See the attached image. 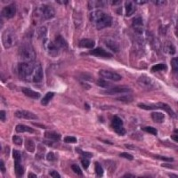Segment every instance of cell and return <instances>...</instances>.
Segmentation results:
<instances>
[{
	"label": "cell",
	"instance_id": "cell-15",
	"mask_svg": "<svg viewBox=\"0 0 178 178\" xmlns=\"http://www.w3.org/2000/svg\"><path fill=\"white\" fill-rule=\"evenodd\" d=\"M14 171L17 177H23L25 172L24 166L22 164V158L14 159Z\"/></svg>",
	"mask_w": 178,
	"mask_h": 178
},
{
	"label": "cell",
	"instance_id": "cell-53",
	"mask_svg": "<svg viewBox=\"0 0 178 178\" xmlns=\"http://www.w3.org/2000/svg\"><path fill=\"white\" fill-rule=\"evenodd\" d=\"M153 3H155L156 5H161V4H165L166 1H152Z\"/></svg>",
	"mask_w": 178,
	"mask_h": 178
},
{
	"label": "cell",
	"instance_id": "cell-18",
	"mask_svg": "<svg viewBox=\"0 0 178 178\" xmlns=\"http://www.w3.org/2000/svg\"><path fill=\"white\" fill-rule=\"evenodd\" d=\"M95 46V40L90 39V38H83L78 42V46L82 48H88L92 49L93 46Z\"/></svg>",
	"mask_w": 178,
	"mask_h": 178
},
{
	"label": "cell",
	"instance_id": "cell-60",
	"mask_svg": "<svg viewBox=\"0 0 178 178\" xmlns=\"http://www.w3.org/2000/svg\"><path fill=\"white\" fill-rule=\"evenodd\" d=\"M111 3H113L112 5H117L118 3H121V1H112Z\"/></svg>",
	"mask_w": 178,
	"mask_h": 178
},
{
	"label": "cell",
	"instance_id": "cell-41",
	"mask_svg": "<svg viewBox=\"0 0 178 178\" xmlns=\"http://www.w3.org/2000/svg\"><path fill=\"white\" fill-rule=\"evenodd\" d=\"M64 142L66 143H76L78 142V140L74 136H66L64 138Z\"/></svg>",
	"mask_w": 178,
	"mask_h": 178
},
{
	"label": "cell",
	"instance_id": "cell-33",
	"mask_svg": "<svg viewBox=\"0 0 178 178\" xmlns=\"http://www.w3.org/2000/svg\"><path fill=\"white\" fill-rule=\"evenodd\" d=\"M45 151H46V149L43 147V145H38V154L36 155V158L39 160H43L45 157Z\"/></svg>",
	"mask_w": 178,
	"mask_h": 178
},
{
	"label": "cell",
	"instance_id": "cell-26",
	"mask_svg": "<svg viewBox=\"0 0 178 178\" xmlns=\"http://www.w3.org/2000/svg\"><path fill=\"white\" fill-rule=\"evenodd\" d=\"M25 148L29 152L33 153L35 151V149H36V145H35L34 141L30 138H27L25 140Z\"/></svg>",
	"mask_w": 178,
	"mask_h": 178
},
{
	"label": "cell",
	"instance_id": "cell-29",
	"mask_svg": "<svg viewBox=\"0 0 178 178\" xmlns=\"http://www.w3.org/2000/svg\"><path fill=\"white\" fill-rule=\"evenodd\" d=\"M96 83H97V85H98L99 87H102V88H105V89H108V88H110V87H113L112 84H110V82H108V81H106V80H104L103 78L98 79Z\"/></svg>",
	"mask_w": 178,
	"mask_h": 178
},
{
	"label": "cell",
	"instance_id": "cell-36",
	"mask_svg": "<svg viewBox=\"0 0 178 178\" xmlns=\"http://www.w3.org/2000/svg\"><path fill=\"white\" fill-rule=\"evenodd\" d=\"M71 169L73 170V172H74L75 174H77L78 176H84V175H83V173H82V170H81V168L79 167L78 165L73 164V165L71 166Z\"/></svg>",
	"mask_w": 178,
	"mask_h": 178
},
{
	"label": "cell",
	"instance_id": "cell-8",
	"mask_svg": "<svg viewBox=\"0 0 178 178\" xmlns=\"http://www.w3.org/2000/svg\"><path fill=\"white\" fill-rule=\"evenodd\" d=\"M43 44H44V48H45V50L48 55H50L52 57H56L58 55L60 49L56 46V45L54 43V42H52L48 38H45Z\"/></svg>",
	"mask_w": 178,
	"mask_h": 178
},
{
	"label": "cell",
	"instance_id": "cell-50",
	"mask_svg": "<svg viewBox=\"0 0 178 178\" xmlns=\"http://www.w3.org/2000/svg\"><path fill=\"white\" fill-rule=\"evenodd\" d=\"M134 3H137V4H139V5H143V4H146L147 3V1H141V0H136V1H134Z\"/></svg>",
	"mask_w": 178,
	"mask_h": 178
},
{
	"label": "cell",
	"instance_id": "cell-25",
	"mask_svg": "<svg viewBox=\"0 0 178 178\" xmlns=\"http://www.w3.org/2000/svg\"><path fill=\"white\" fill-rule=\"evenodd\" d=\"M151 119L154 122L156 123H163L165 121V114H163L162 112H157L154 111L151 113Z\"/></svg>",
	"mask_w": 178,
	"mask_h": 178
},
{
	"label": "cell",
	"instance_id": "cell-1",
	"mask_svg": "<svg viewBox=\"0 0 178 178\" xmlns=\"http://www.w3.org/2000/svg\"><path fill=\"white\" fill-rule=\"evenodd\" d=\"M90 20L97 29L109 28L112 24V17L98 9L90 14Z\"/></svg>",
	"mask_w": 178,
	"mask_h": 178
},
{
	"label": "cell",
	"instance_id": "cell-24",
	"mask_svg": "<svg viewBox=\"0 0 178 178\" xmlns=\"http://www.w3.org/2000/svg\"><path fill=\"white\" fill-rule=\"evenodd\" d=\"M15 130L17 133H30V134H33L35 133V129L31 128L28 125H23V124H19L16 125L15 128Z\"/></svg>",
	"mask_w": 178,
	"mask_h": 178
},
{
	"label": "cell",
	"instance_id": "cell-43",
	"mask_svg": "<svg viewBox=\"0 0 178 178\" xmlns=\"http://www.w3.org/2000/svg\"><path fill=\"white\" fill-rule=\"evenodd\" d=\"M119 156L121 157V158H125V159H127L128 160H134L133 155H131L129 153H127V152H122V153L119 154Z\"/></svg>",
	"mask_w": 178,
	"mask_h": 178
},
{
	"label": "cell",
	"instance_id": "cell-30",
	"mask_svg": "<svg viewBox=\"0 0 178 178\" xmlns=\"http://www.w3.org/2000/svg\"><path fill=\"white\" fill-rule=\"evenodd\" d=\"M138 107L146 110H157L158 107H157L156 104H146V103H139Z\"/></svg>",
	"mask_w": 178,
	"mask_h": 178
},
{
	"label": "cell",
	"instance_id": "cell-23",
	"mask_svg": "<svg viewBox=\"0 0 178 178\" xmlns=\"http://www.w3.org/2000/svg\"><path fill=\"white\" fill-rule=\"evenodd\" d=\"M105 45L109 49H110L113 52V53H119V45L116 41H114L112 39H108L105 41Z\"/></svg>",
	"mask_w": 178,
	"mask_h": 178
},
{
	"label": "cell",
	"instance_id": "cell-5",
	"mask_svg": "<svg viewBox=\"0 0 178 178\" xmlns=\"http://www.w3.org/2000/svg\"><path fill=\"white\" fill-rule=\"evenodd\" d=\"M138 85H140L145 90H156L160 87L159 84L157 83L154 79L151 78L150 77L146 75H142L137 79Z\"/></svg>",
	"mask_w": 178,
	"mask_h": 178
},
{
	"label": "cell",
	"instance_id": "cell-12",
	"mask_svg": "<svg viewBox=\"0 0 178 178\" xmlns=\"http://www.w3.org/2000/svg\"><path fill=\"white\" fill-rule=\"evenodd\" d=\"M88 55H93V56H97V57H102V58H111L112 55L109 52H107L106 50H104L102 47H97L95 49H93L91 51H89Z\"/></svg>",
	"mask_w": 178,
	"mask_h": 178
},
{
	"label": "cell",
	"instance_id": "cell-54",
	"mask_svg": "<svg viewBox=\"0 0 178 178\" xmlns=\"http://www.w3.org/2000/svg\"><path fill=\"white\" fill-rule=\"evenodd\" d=\"M123 177L127 178V177H135L134 175H131V174H125V175H123Z\"/></svg>",
	"mask_w": 178,
	"mask_h": 178
},
{
	"label": "cell",
	"instance_id": "cell-19",
	"mask_svg": "<svg viewBox=\"0 0 178 178\" xmlns=\"http://www.w3.org/2000/svg\"><path fill=\"white\" fill-rule=\"evenodd\" d=\"M156 105H157V107H158V109H163V110H165L173 119H176V114H175V110H173V109H172L167 103H165V102H158V103H156Z\"/></svg>",
	"mask_w": 178,
	"mask_h": 178
},
{
	"label": "cell",
	"instance_id": "cell-38",
	"mask_svg": "<svg viewBox=\"0 0 178 178\" xmlns=\"http://www.w3.org/2000/svg\"><path fill=\"white\" fill-rule=\"evenodd\" d=\"M177 57L174 58L171 60V66H172V69H173V71L175 73H177V69H178V61H177Z\"/></svg>",
	"mask_w": 178,
	"mask_h": 178
},
{
	"label": "cell",
	"instance_id": "cell-32",
	"mask_svg": "<svg viewBox=\"0 0 178 178\" xmlns=\"http://www.w3.org/2000/svg\"><path fill=\"white\" fill-rule=\"evenodd\" d=\"M166 65L163 63L156 64L151 67V72H157V71H161V70H166Z\"/></svg>",
	"mask_w": 178,
	"mask_h": 178
},
{
	"label": "cell",
	"instance_id": "cell-57",
	"mask_svg": "<svg viewBox=\"0 0 178 178\" xmlns=\"http://www.w3.org/2000/svg\"><path fill=\"white\" fill-rule=\"evenodd\" d=\"M85 108H86L87 110H90V106L88 105L87 102H85Z\"/></svg>",
	"mask_w": 178,
	"mask_h": 178
},
{
	"label": "cell",
	"instance_id": "cell-44",
	"mask_svg": "<svg viewBox=\"0 0 178 178\" xmlns=\"http://www.w3.org/2000/svg\"><path fill=\"white\" fill-rule=\"evenodd\" d=\"M118 99L120 100V101H123V102H131V101H133V97L131 95H122V96L119 97Z\"/></svg>",
	"mask_w": 178,
	"mask_h": 178
},
{
	"label": "cell",
	"instance_id": "cell-21",
	"mask_svg": "<svg viewBox=\"0 0 178 178\" xmlns=\"http://www.w3.org/2000/svg\"><path fill=\"white\" fill-rule=\"evenodd\" d=\"M55 44L56 45V46H57L60 50L68 48V43H67V41L64 39L63 37L61 36V35L56 36V38H55Z\"/></svg>",
	"mask_w": 178,
	"mask_h": 178
},
{
	"label": "cell",
	"instance_id": "cell-52",
	"mask_svg": "<svg viewBox=\"0 0 178 178\" xmlns=\"http://www.w3.org/2000/svg\"><path fill=\"white\" fill-rule=\"evenodd\" d=\"M56 2L59 3V4H64V5H67L69 3V1H67V0H65V1H60V0H57Z\"/></svg>",
	"mask_w": 178,
	"mask_h": 178
},
{
	"label": "cell",
	"instance_id": "cell-11",
	"mask_svg": "<svg viewBox=\"0 0 178 178\" xmlns=\"http://www.w3.org/2000/svg\"><path fill=\"white\" fill-rule=\"evenodd\" d=\"M14 116L17 119H37L38 116L36 114L25 110H20L14 112Z\"/></svg>",
	"mask_w": 178,
	"mask_h": 178
},
{
	"label": "cell",
	"instance_id": "cell-51",
	"mask_svg": "<svg viewBox=\"0 0 178 178\" xmlns=\"http://www.w3.org/2000/svg\"><path fill=\"white\" fill-rule=\"evenodd\" d=\"M100 141H102V142H103V143H108V144H113V143L112 142H110V141H108V140H102V139H99Z\"/></svg>",
	"mask_w": 178,
	"mask_h": 178
},
{
	"label": "cell",
	"instance_id": "cell-45",
	"mask_svg": "<svg viewBox=\"0 0 178 178\" xmlns=\"http://www.w3.org/2000/svg\"><path fill=\"white\" fill-rule=\"evenodd\" d=\"M81 163H82V166H83L84 168H85V169H87V167H88L89 165H90V160L85 159V160H81Z\"/></svg>",
	"mask_w": 178,
	"mask_h": 178
},
{
	"label": "cell",
	"instance_id": "cell-4",
	"mask_svg": "<svg viewBox=\"0 0 178 178\" xmlns=\"http://www.w3.org/2000/svg\"><path fill=\"white\" fill-rule=\"evenodd\" d=\"M16 42V35L13 29H7L4 31L2 36V43L5 49L14 46Z\"/></svg>",
	"mask_w": 178,
	"mask_h": 178
},
{
	"label": "cell",
	"instance_id": "cell-40",
	"mask_svg": "<svg viewBox=\"0 0 178 178\" xmlns=\"http://www.w3.org/2000/svg\"><path fill=\"white\" fill-rule=\"evenodd\" d=\"M13 142L14 144L16 145H22L23 144V139L20 136H18V135H14L13 136Z\"/></svg>",
	"mask_w": 178,
	"mask_h": 178
},
{
	"label": "cell",
	"instance_id": "cell-3",
	"mask_svg": "<svg viewBox=\"0 0 178 178\" xmlns=\"http://www.w3.org/2000/svg\"><path fill=\"white\" fill-rule=\"evenodd\" d=\"M18 55L23 62H31L36 59V52L33 46L29 43H24L20 46Z\"/></svg>",
	"mask_w": 178,
	"mask_h": 178
},
{
	"label": "cell",
	"instance_id": "cell-20",
	"mask_svg": "<svg viewBox=\"0 0 178 178\" xmlns=\"http://www.w3.org/2000/svg\"><path fill=\"white\" fill-rule=\"evenodd\" d=\"M22 91H23V93H24V95H25L27 97H29V98H32V99L38 100V99H39L40 96H41L40 93L36 92V91H34V90H32V89L27 88V87H23V88L22 89Z\"/></svg>",
	"mask_w": 178,
	"mask_h": 178
},
{
	"label": "cell",
	"instance_id": "cell-48",
	"mask_svg": "<svg viewBox=\"0 0 178 178\" xmlns=\"http://www.w3.org/2000/svg\"><path fill=\"white\" fill-rule=\"evenodd\" d=\"M0 168H1V172L3 174L5 173V163H4V160H0Z\"/></svg>",
	"mask_w": 178,
	"mask_h": 178
},
{
	"label": "cell",
	"instance_id": "cell-37",
	"mask_svg": "<svg viewBox=\"0 0 178 178\" xmlns=\"http://www.w3.org/2000/svg\"><path fill=\"white\" fill-rule=\"evenodd\" d=\"M46 160H47L48 161H50V162H54V161H55V160H57V157H56V155H55V152L50 151V152H48V153L46 154Z\"/></svg>",
	"mask_w": 178,
	"mask_h": 178
},
{
	"label": "cell",
	"instance_id": "cell-47",
	"mask_svg": "<svg viewBox=\"0 0 178 178\" xmlns=\"http://www.w3.org/2000/svg\"><path fill=\"white\" fill-rule=\"evenodd\" d=\"M0 118H1V121L2 122H5V119H6V113H5V110H2L0 111Z\"/></svg>",
	"mask_w": 178,
	"mask_h": 178
},
{
	"label": "cell",
	"instance_id": "cell-14",
	"mask_svg": "<svg viewBox=\"0 0 178 178\" xmlns=\"http://www.w3.org/2000/svg\"><path fill=\"white\" fill-rule=\"evenodd\" d=\"M134 29L135 32L142 35L143 32V20L141 16H136L133 20V24H132Z\"/></svg>",
	"mask_w": 178,
	"mask_h": 178
},
{
	"label": "cell",
	"instance_id": "cell-10",
	"mask_svg": "<svg viewBox=\"0 0 178 178\" xmlns=\"http://www.w3.org/2000/svg\"><path fill=\"white\" fill-rule=\"evenodd\" d=\"M16 14V5L14 4H11L9 5L5 6L2 9V12H1V15L4 18L6 19H11L13 18Z\"/></svg>",
	"mask_w": 178,
	"mask_h": 178
},
{
	"label": "cell",
	"instance_id": "cell-22",
	"mask_svg": "<svg viewBox=\"0 0 178 178\" xmlns=\"http://www.w3.org/2000/svg\"><path fill=\"white\" fill-rule=\"evenodd\" d=\"M44 135L47 140L54 141V142L59 141L61 137V135L60 134H58L55 131H46V132H45Z\"/></svg>",
	"mask_w": 178,
	"mask_h": 178
},
{
	"label": "cell",
	"instance_id": "cell-55",
	"mask_svg": "<svg viewBox=\"0 0 178 178\" xmlns=\"http://www.w3.org/2000/svg\"><path fill=\"white\" fill-rule=\"evenodd\" d=\"M171 138H172L173 140H175V142H177V141H178V140H177V134H175V135L173 134L172 136H171Z\"/></svg>",
	"mask_w": 178,
	"mask_h": 178
},
{
	"label": "cell",
	"instance_id": "cell-27",
	"mask_svg": "<svg viewBox=\"0 0 178 178\" xmlns=\"http://www.w3.org/2000/svg\"><path fill=\"white\" fill-rule=\"evenodd\" d=\"M54 96H55V93H53V92H48V93H46V95L43 97V99L41 100V104H42L43 106H46L47 104L50 102V101L54 98Z\"/></svg>",
	"mask_w": 178,
	"mask_h": 178
},
{
	"label": "cell",
	"instance_id": "cell-49",
	"mask_svg": "<svg viewBox=\"0 0 178 178\" xmlns=\"http://www.w3.org/2000/svg\"><path fill=\"white\" fill-rule=\"evenodd\" d=\"M28 178H37V175H35L34 173H29L28 175Z\"/></svg>",
	"mask_w": 178,
	"mask_h": 178
},
{
	"label": "cell",
	"instance_id": "cell-7",
	"mask_svg": "<svg viewBox=\"0 0 178 178\" xmlns=\"http://www.w3.org/2000/svg\"><path fill=\"white\" fill-rule=\"evenodd\" d=\"M38 17L43 18L44 20H49L55 16V11L51 5H43L38 8Z\"/></svg>",
	"mask_w": 178,
	"mask_h": 178
},
{
	"label": "cell",
	"instance_id": "cell-6",
	"mask_svg": "<svg viewBox=\"0 0 178 178\" xmlns=\"http://www.w3.org/2000/svg\"><path fill=\"white\" fill-rule=\"evenodd\" d=\"M124 123L123 120L119 117V116H114L111 119V123H110V127L112 128V129L115 131V133L118 134L119 135H125L127 134V130L124 128Z\"/></svg>",
	"mask_w": 178,
	"mask_h": 178
},
{
	"label": "cell",
	"instance_id": "cell-35",
	"mask_svg": "<svg viewBox=\"0 0 178 178\" xmlns=\"http://www.w3.org/2000/svg\"><path fill=\"white\" fill-rule=\"evenodd\" d=\"M142 130L146 132V133H148V134H153V135L158 134V130L152 127H144V128H142Z\"/></svg>",
	"mask_w": 178,
	"mask_h": 178
},
{
	"label": "cell",
	"instance_id": "cell-17",
	"mask_svg": "<svg viewBox=\"0 0 178 178\" xmlns=\"http://www.w3.org/2000/svg\"><path fill=\"white\" fill-rule=\"evenodd\" d=\"M135 10H136V7H135V4L134 1H127L125 3V16L130 17L132 16Z\"/></svg>",
	"mask_w": 178,
	"mask_h": 178
},
{
	"label": "cell",
	"instance_id": "cell-2",
	"mask_svg": "<svg viewBox=\"0 0 178 178\" xmlns=\"http://www.w3.org/2000/svg\"><path fill=\"white\" fill-rule=\"evenodd\" d=\"M35 69H36V63H34V61H31V62L22 61V62H19L17 65V72L20 78L28 82H32L33 76L35 73Z\"/></svg>",
	"mask_w": 178,
	"mask_h": 178
},
{
	"label": "cell",
	"instance_id": "cell-31",
	"mask_svg": "<svg viewBox=\"0 0 178 178\" xmlns=\"http://www.w3.org/2000/svg\"><path fill=\"white\" fill-rule=\"evenodd\" d=\"M95 174L98 177H102L103 175V168H102V165L99 162H95Z\"/></svg>",
	"mask_w": 178,
	"mask_h": 178
},
{
	"label": "cell",
	"instance_id": "cell-9",
	"mask_svg": "<svg viewBox=\"0 0 178 178\" xmlns=\"http://www.w3.org/2000/svg\"><path fill=\"white\" fill-rule=\"evenodd\" d=\"M99 75L102 78L109 79L111 81H119L122 78L119 73L111 71V70H101L99 71Z\"/></svg>",
	"mask_w": 178,
	"mask_h": 178
},
{
	"label": "cell",
	"instance_id": "cell-56",
	"mask_svg": "<svg viewBox=\"0 0 178 178\" xmlns=\"http://www.w3.org/2000/svg\"><path fill=\"white\" fill-rule=\"evenodd\" d=\"M44 143H46V144H47V145H49V146H52V144H53V143H52V142H49L48 140H45L44 141Z\"/></svg>",
	"mask_w": 178,
	"mask_h": 178
},
{
	"label": "cell",
	"instance_id": "cell-13",
	"mask_svg": "<svg viewBox=\"0 0 178 178\" xmlns=\"http://www.w3.org/2000/svg\"><path fill=\"white\" fill-rule=\"evenodd\" d=\"M131 92V89L128 87H112L110 88L106 89L105 91H103L102 93H105V95H118V93H129Z\"/></svg>",
	"mask_w": 178,
	"mask_h": 178
},
{
	"label": "cell",
	"instance_id": "cell-59",
	"mask_svg": "<svg viewBox=\"0 0 178 178\" xmlns=\"http://www.w3.org/2000/svg\"><path fill=\"white\" fill-rule=\"evenodd\" d=\"M169 176H170V177H175V178H177V175H174V174H169Z\"/></svg>",
	"mask_w": 178,
	"mask_h": 178
},
{
	"label": "cell",
	"instance_id": "cell-42",
	"mask_svg": "<svg viewBox=\"0 0 178 178\" xmlns=\"http://www.w3.org/2000/svg\"><path fill=\"white\" fill-rule=\"evenodd\" d=\"M155 158H157L158 160H163L165 162H173L174 159L173 158H168V157H164V156H155Z\"/></svg>",
	"mask_w": 178,
	"mask_h": 178
},
{
	"label": "cell",
	"instance_id": "cell-39",
	"mask_svg": "<svg viewBox=\"0 0 178 178\" xmlns=\"http://www.w3.org/2000/svg\"><path fill=\"white\" fill-rule=\"evenodd\" d=\"M76 151L78 152L80 155H82V156H84V157H86V158H92V157H93V154H92L91 152L84 151H82V150H80V149H78V148L76 149Z\"/></svg>",
	"mask_w": 178,
	"mask_h": 178
},
{
	"label": "cell",
	"instance_id": "cell-28",
	"mask_svg": "<svg viewBox=\"0 0 178 178\" xmlns=\"http://www.w3.org/2000/svg\"><path fill=\"white\" fill-rule=\"evenodd\" d=\"M165 52L169 55H175V46L171 43V42H167L166 43V46H165Z\"/></svg>",
	"mask_w": 178,
	"mask_h": 178
},
{
	"label": "cell",
	"instance_id": "cell-58",
	"mask_svg": "<svg viewBox=\"0 0 178 178\" xmlns=\"http://www.w3.org/2000/svg\"><path fill=\"white\" fill-rule=\"evenodd\" d=\"M162 166H166V167H168V168H174V166H170V165H165V164H163Z\"/></svg>",
	"mask_w": 178,
	"mask_h": 178
},
{
	"label": "cell",
	"instance_id": "cell-34",
	"mask_svg": "<svg viewBox=\"0 0 178 178\" xmlns=\"http://www.w3.org/2000/svg\"><path fill=\"white\" fill-rule=\"evenodd\" d=\"M47 34V29L45 27H41L38 29V38H44Z\"/></svg>",
	"mask_w": 178,
	"mask_h": 178
},
{
	"label": "cell",
	"instance_id": "cell-16",
	"mask_svg": "<svg viewBox=\"0 0 178 178\" xmlns=\"http://www.w3.org/2000/svg\"><path fill=\"white\" fill-rule=\"evenodd\" d=\"M43 78H44V72H43V69H42L41 64H36V69H35V73L33 76V83H41L43 81Z\"/></svg>",
	"mask_w": 178,
	"mask_h": 178
},
{
	"label": "cell",
	"instance_id": "cell-46",
	"mask_svg": "<svg viewBox=\"0 0 178 178\" xmlns=\"http://www.w3.org/2000/svg\"><path fill=\"white\" fill-rule=\"evenodd\" d=\"M49 175H50V176H52V177H55V178H61V175H60L59 173H58L57 171H55V170H51V171L49 172Z\"/></svg>",
	"mask_w": 178,
	"mask_h": 178
}]
</instances>
